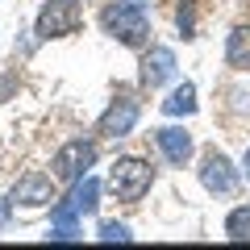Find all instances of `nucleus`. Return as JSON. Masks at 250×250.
I'll return each instance as SVG.
<instances>
[{"label": "nucleus", "instance_id": "obj_2", "mask_svg": "<svg viewBox=\"0 0 250 250\" xmlns=\"http://www.w3.org/2000/svg\"><path fill=\"white\" fill-rule=\"evenodd\" d=\"M154 188V167L146 159H134V154H121V159L108 167V192L125 205H138Z\"/></svg>", "mask_w": 250, "mask_h": 250}, {"label": "nucleus", "instance_id": "obj_4", "mask_svg": "<svg viewBox=\"0 0 250 250\" xmlns=\"http://www.w3.org/2000/svg\"><path fill=\"white\" fill-rule=\"evenodd\" d=\"M96 167V142L92 138H71L67 146H59V154L50 159V175L62 184H75V179L92 175Z\"/></svg>", "mask_w": 250, "mask_h": 250}, {"label": "nucleus", "instance_id": "obj_15", "mask_svg": "<svg viewBox=\"0 0 250 250\" xmlns=\"http://www.w3.org/2000/svg\"><path fill=\"white\" fill-rule=\"evenodd\" d=\"M80 225H50V242H80Z\"/></svg>", "mask_w": 250, "mask_h": 250}, {"label": "nucleus", "instance_id": "obj_10", "mask_svg": "<svg viewBox=\"0 0 250 250\" xmlns=\"http://www.w3.org/2000/svg\"><path fill=\"white\" fill-rule=\"evenodd\" d=\"M163 113H167V117H192V113H196V108H200V100H196V83H175V88H171V96L167 100H163Z\"/></svg>", "mask_w": 250, "mask_h": 250}, {"label": "nucleus", "instance_id": "obj_11", "mask_svg": "<svg viewBox=\"0 0 250 250\" xmlns=\"http://www.w3.org/2000/svg\"><path fill=\"white\" fill-rule=\"evenodd\" d=\"M225 62L233 71H250V25L229 29V38H225Z\"/></svg>", "mask_w": 250, "mask_h": 250}, {"label": "nucleus", "instance_id": "obj_6", "mask_svg": "<svg viewBox=\"0 0 250 250\" xmlns=\"http://www.w3.org/2000/svg\"><path fill=\"white\" fill-rule=\"evenodd\" d=\"M196 175H200V188H205V192H213V196H229L233 188H238V167H233L229 154H221L217 146H213V150H205Z\"/></svg>", "mask_w": 250, "mask_h": 250}, {"label": "nucleus", "instance_id": "obj_7", "mask_svg": "<svg viewBox=\"0 0 250 250\" xmlns=\"http://www.w3.org/2000/svg\"><path fill=\"white\" fill-rule=\"evenodd\" d=\"M142 88H163L167 80H175V50L171 46H146L142 50V71H138Z\"/></svg>", "mask_w": 250, "mask_h": 250}, {"label": "nucleus", "instance_id": "obj_8", "mask_svg": "<svg viewBox=\"0 0 250 250\" xmlns=\"http://www.w3.org/2000/svg\"><path fill=\"white\" fill-rule=\"evenodd\" d=\"M13 205L21 208H42V205H54V179L46 175V171H29V175L17 179V188H13Z\"/></svg>", "mask_w": 250, "mask_h": 250}, {"label": "nucleus", "instance_id": "obj_17", "mask_svg": "<svg viewBox=\"0 0 250 250\" xmlns=\"http://www.w3.org/2000/svg\"><path fill=\"white\" fill-rule=\"evenodd\" d=\"M242 175L250 179V146H246V154H242Z\"/></svg>", "mask_w": 250, "mask_h": 250}, {"label": "nucleus", "instance_id": "obj_13", "mask_svg": "<svg viewBox=\"0 0 250 250\" xmlns=\"http://www.w3.org/2000/svg\"><path fill=\"white\" fill-rule=\"evenodd\" d=\"M96 238L100 242H134V233H129V225H121V221H100Z\"/></svg>", "mask_w": 250, "mask_h": 250}, {"label": "nucleus", "instance_id": "obj_12", "mask_svg": "<svg viewBox=\"0 0 250 250\" xmlns=\"http://www.w3.org/2000/svg\"><path fill=\"white\" fill-rule=\"evenodd\" d=\"M225 238L229 242H250V205L229 208V217H225Z\"/></svg>", "mask_w": 250, "mask_h": 250}, {"label": "nucleus", "instance_id": "obj_1", "mask_svg": "<svg viewBox=\"0 0 250 250\" xmlns=\"http://www.w3.org/2000/svg\"><path fill=\"white\" fill-rule=\"evenodd\" d=\"M100 29H104L113 42L129 46V50H146L150 46V13L138 4V0H113L100 9Z\"/></svg>", "mask_w": 250, "mask_h": 250}, {"label": "nucleus", "instance_id": "obj_5", "mask_svg": "<svg viewBox=\"0 0 250 250\" xmlns=\"http://www.w3.org/2000/svg\"><path fill=\"white\" fill-rule=\"evenodd\" d=\"M138 121H142V100H138L134 92H117V96L108 100V108L100 113L96 134L100 138H129Z\"/></svg>", "mask_w": 250, "mask_h": 250}, {"label": "nucleus", "instance_id": "obj_9", "mask_svg": "<svg viewBox=\"0 0 250 250\" xmlns=\"http://www.w3.org/2000/svg\"><path fill=\"white\" fill-rule=\"evenodd\" d=\"M154 146L163 150V159H167L171 167H188L192 154H196L192 134H188L184 125H163V129H154Z\"/></svg>", "mask_w": 250, "mask_h": 250}, {"label": "nucleus", "instance_id": "obj_16", "mask_svg": "<svg viewBox=\"0 0 250 250\" xmlns=\"http://www.w3.org/2000/svg\"><path fill=\"white\" fill-rule=\"evenodd\" d=\"M9 208H13V200H0V229L9 225Z\"/></svg>", "mask_w": 250, "mask_h": 250}, {"label": "nucleus", "instance_id": "obj_3", "mask_svg": "<svg viewBox=\"0 0 250 250\" xmlns=\"http://www.w3.org/2000/svg\"><path fill=\"white\" fill-rule=\"evenodd\" d=\"M80 25H83V9L75 4V0H46L42 9H38V17H34V34L42 38V42L67 38Z\"/></svg>", "mask_w": 250, "mask_h": 250}, {"label": "nucleus", "instance_id": "obj_14", "mask_svg": "<svg viewBox=\"0 0 250 250\" xmlns=\"http://www.w3.org/2000/svg\"><path fill=\"white\" fill-rule=\"evenodd\" d=\"M175 25H179V34H184V38H196V13H192L188 0L175 9Z\"/></svg>", "mask_w": 250, "mask_h": 250}]
</instances>
